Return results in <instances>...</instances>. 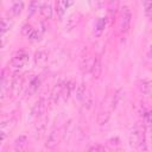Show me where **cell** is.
I'll list each match as a JSON object with an SVG mask.
<instances>
[{
    "label": "cell",
    "instance_id": "8992f818",
    "mask_svg": "<svg viewBox=\"0 0 152 152\" xmlns=\"http://www.w3.org/2000/svg\"><path fill=\"white\" fill-rule=\"evenodd\" d=\"M14 126H15V119L14 118H10L7 120H4L0 124V134H1V141L2 142L6 140L7 135L14 128Z\"/></svg>",
    "mask_w": 152,
    "mask_h": 152
},
{
    "label": "cell",
    "instance_id": "7a4b0ae2",
    "mask_svg": "<svg viewBox=\"0 0 152 152\" xmlns=\"http://www.w3.org/2000/svg\"><path fill=\"white\" fill-rule=\"evenodd\" d=\"M113 109H115L114 107V103H113V96H108L106 97V100L102 102L101 104V108H100V112L97 114V124L100 126H103L108 122L109 118H110V114L113 112Z\"/></svg>",
    "mask_w": 152,
    "mask_h": 152
},
{
    "label": "cell",
    "instance_id": "e0dca14e",
    "mask_svg": "<svg viewBox=\"0 0 152 152\" xmlns=\"http://www.w3.org/2000/svg\"><path fill=\"white\" fill-rule=\"evenodd\" d=\"M48 62V53L45 51H38L34 55V64L36 65H44Z\"/></svg>",
    "mask_w": 152,
    "mask_h": 152
},
{
    "label": "cell",
    "instance_id": "484cf974",
    "mask_svg": "<svg viewBox=\"0 0 152 152\" xmlns=\"http://www.w3.org/2000/svg\"><path fill=\"white\" fill-rule=\"evenodd\" d=\"M38 10V1L37 0H31L30 6H28V17H32Z\"/></svg>",
    "mask_w": 152,
    "mask_h": 152
},
{
    "label": "cell",
    "instance_id": "d6986e66",
    "mask_svg": "<svg viewBox=\"0 0 152 152\" xmlns=\"http://www.w3.org/2000/svg\"><path fill=\"white\" fill-rule=\"evenodd\" d=\"M40 15L44 19H51L52 17V6L50 4H44L40 7Z\"/></svg>",
    "mask_w": 152,
    "mask_h": 152
},
{
    "label": "cell",
    "instance_id": "8d00e7d4",
    "mask_svg": "<svg viewBox=\"0 0 152 152\" xmlns=\"http://www.w3.org/2000/svg\"><path fill=\"white\" fill-rule=\"evenodd\" d=\"M151 141H152V137H151Z\"/></svg>",
    "mask_w": 152,
    "mask_h": 152
},
{
    "label": "cell",
    "instance_id": "6da1fadb",
    "mask_svg": "<svg viewBox=\"0 0 152 152\" xmlns=\"http://www.w3.org/2000/svg\"><path fill=\"white\" fill-rule=\"evenodd\" d=\"M129 146L138 150H147L145 146V124L137 122L128 135Z\"/></svg>",
    "mask_w": 152,
    "mask_h": 152
},
{
    "label": "cell",
    "instance_id": "f1b7e54d",
    "mask_svg": "<svg viewBox=\"0 0 152 152\" xmlns=\"http://www.w3.org/2000/svg\"><path fill=\"white\" fill-rule=\"evenodd\" d=\"M40 38H42V31H38V30H33V32L28 37V39H31L32 42H38L40 40Z\"/></svg>",
    "mask_w": 152,
    "mask_h": 152
},
{
    "label": "cell",
    "instance_id": "ba28073f",
    "mask_svg": "<svg viewBox=\"0 0 152 152\" xmlns=\"http://www.w3.org/2000/svg\"><path fill=\"white\" fill-rule=\"evenodd\" d=\"M59 139H61L59 129H58V128H57V129H56V128L52 129L51 133H50L49 137H48V140H46V142H45V147H46V148H50V150H53V148L58 145Z\"/></svg>",
    "mask_w": 152,
    "mask_h": 152
},
{
    "label": "cell",
    "instance_id": "2e32d148",
    "mask_svg": "<svg viewBox=\"0 0 152 152\" xmlns=\"http://www.w3.org/2000/svg\"><path fill=\"white\" fill-rule=\"evenodd\" d=\"M80 19H81V14H80V13H74L72 15H70L69 19H68V21H66V26H65L66 30L69 31V30L74 28V27L78 24Z\"/></svg>",
    "mask_w": 152,
    "mask_h": 152
},
{
    "label": "cell",
    "instance_id": "8fae6325",
    "mask_svg": "<svg viewBox=\"0 0 152 152\" xmlns=\"http://www.w3.org/2000/svg\"><path fill=\"white\" fill-rule=\"evenodd\" d=\"M39 86H40V78H39L38 76H34V77L30 81V83H28V87H27V91H26V94H27L28 96H31V95L36 94V91L38 90Z\"/></svg>",
    "mask_w": 152,
    "mask_h": 152
},
{
    "label": "cell",
    "instance_id": "5b68a950",
    "mask_svg": "<svg viewBox=\"0 0 152 152\" xmlns=\"http://www.w3.org/2000/svg\"><path fill=\"white\" fill-rule=\"evenodd\" d=\"M28 62V53L24 50L18 51L11 59V66L15 68V69H20L23 66H25Z\"/></svg>",
    "mask_w": 152,
    "mask_h": 152
},
{
    "label": "cell",
    "instance_id": "d4e9b609",
    "mask_svg": "<svg viewBox=\"0 0 152 152\" xmlns=\"http://www.w3.org/2000/svg\"><path fill=\"white\" fill-rule=\"evenodd\" d=\"M33 30H34V28H33L30 24H25V25L23 26V28H21V34H23L24 37H27V38H28V37L31 36V33L33 32Z\"/></svg>",
    "mask_w": 152,
    "mask_h": 152
},
{
    "label": "cell",
    "instance_id": "4fadbf2b",
    "mask_svg": "<svg viewBox=\"0 0 152 152\" xmlns=\"http://www.w3.org/2000/svg\"><path fill=\"white\" fill-rule=\"evenodd\" d=\"M94 61H95V57H91V56H86L82 58V62H81V70L83 72H88L91 70V66L94 64Z\"/></svg>",
    "mask_w": 152,
    "mask_h": 152
},
{
    "label": "cell",
    "instance_id": "836d02e7",
    "mask_svg": "<svg viewBox=\"0 0 152 152\" xmlns=\"http://www.w3.org/2000/svg\"><path fill=\"white\" fill-rule=\"evenodd\" d=\"M148 57L152 59V44L150 45V49H148Z\"/></svg>",
    "mask_w": 152,
    "mask_h": 152
},
{
    "label": "cell",
    "instance_id": "7402d4cb",
    "mask_svg": "<svg viewBox=\"0 0 152 152\" xmlns=\"http://www.w3.org/2000/svg\"><path fill=\"white\" fill-rule=\"evenodd\" d=\"M104 27H106V18L101 17V18H99L97 21H96V27H95L96 36H101V33L103 32Z\"/></svg>",
    "mask_w": 152,
    "mask_h": 152
},
{
    "label": "cell",
    "instance_id": "7c38bea8",
    "mask_svg": "<svg viewBox=\"0 0 152 152\" xmlns=\"http://www.w3.org/2000/svg\"><path fill=\"white\" fill-rule=\"evenodd\" d=\"M27 147V137L26 135H19L14 141V151L21 152Z\"/></svg>",
    "mask_w": 152,
    "mask_h": 152
},
{
    "label": "cell",
    "instance_id": "ffe728a7",
    "mask_svg": "<svg viewBox=\"0 0 152 152\" xmlns=\"http://www.w3.org/2000/svg\"><path fill=\"white\" fill-rule=\"evenodd\" d=\"M23 10H24V2H23L21 0H17V1L12 5L11 12H12V14H13L14 17H18V15H20V13L23 12Z\"/></svg>",
    "mask_w": 152,
    "mask_h": 152
},
{
    "label": "cell",
    "instance_id": "83f0119b",
    "mask_svg": "<svg viewBox=\"0 0 152 152\" xmlns=\"http://www.w3.org/2000/svg\"><path fill=\"white\" fill-rule=\"evenodd\" d=\"M144 124L145 126H152V110H147L144 114Z\"/></svg>",
    "mask_w": 152,
    "mask_h": 152
},
{
    "label": "cell",
    "instance_id": "cb8c5ba5",
    "mask_svg": "<svg viewBox=\"0 0 152 152\" xmlns=\"http://www.w3.org/2000/svg\"><path fill=\"white\" fill-rule=\"evenodd\" d=\"M45 122H46V120H43V121H39L38 124H37V126H36V131H34V137L36 138H40V135L43 134V132L45 131Z\"/></svg>",
    "mask_w": 152,
    "mask_h": 152
},
{
    "label": "cell",
    "instance_id": "4316f807",
    "mask_svg": "<svg viewBox=\"0 0 152 152\" xmlns=\"http://www.w3.org/2000/svg\"><path fill=\"white\" fill-rule=\"evenodd\" d=\"M86 90H87V87H86L84 84H80V86L76 88V97H77L78 101H81V99L83 97Z\"/></svg>",
    "mask_w": 152,
    "mask_h": 152
},
{
    "label": "cell",
    "instance_id": "603a6c76",
    "mask_svg": "<svg viewBox=\"0 0 152 152\" xmlns=\"http://www.w3.org/2000/svg\"><path fill=\"white\" fill-rule=\"evenodd\" d=\"M140 89L145 95L152 96V81H144L140 86Z\"/></svg>",
    "mask_w": 152,
    "mask_h": 152
},
{
    "label": "cell",
    "instance_id": "f546056e",
    "mask_svg": "<svg viewBox=\"0 0 152 152\" xmlns=\"http://www.w3.org/2000/svg\"><path fill=\"white\" fill-rule=\"evenodd\" d=\"M107 144H108V146H109V147H112V148L114 147V148H115V147H118V146L120 145V139H119L118 137L110 138V139L107 141Z\"/></svg>",
    "mask_w": 152,
    "mask_h": 152
},
{
    "label": "cell",
    "instance_id": "277c9868",
    "mask_svg": "<svg viewBox=\"0 0 152 152\" xmlns=\"http://www.w3.org/2000/svg\"><path fill=\"white\" fill-rule=\"evenodd\" d=\"M45 109H46V101H45V97L42 96L33 104V107L31 109V114H30V120L40 119L43 116V114L45 113Z\"/></svg>",
    "mask_w": 152,
    "mask_h": 152
},
{
    "label": "cell",
    "instance_id": "e575fe53",
    "mask_svg": "<svg viewBox=\"0 0 152 152\" xmlns=\"http://www.w3.org/2000/svg\"><path fill=\"white\" fill-rule=\"evenodd\" d=\"M146 15H147V17H148V18L152 20V8H151V10H150V11L146 13Z\"/></svg>",
    "mask_w": 152,
    "mask_h": 152
},
{
    "label": "cell",
    "instance_id": "9c48e42d",
    "mask_svg": "<svg viewBox=\"0 0 152 152\" xmlns=\"http://www.w3.org/2000/svg\"><path fill=\"white\" fill-rule=\"evenodd\" d=\"M23 84H24V77L23 75H19V74H15L13 76V80H12V84H11V91L12 94L15 96L20 93L21 88H23Z\"/></svg>",
    "mask_w": 152,
    "mask_h": 152
},
{
    "label": "cell",
    "instance_id": "4dcf8cb0",
    "mask_svg": "<svg viewBox=\"0 0 152 152\" xmlns=\"http://www.w3.org/2000/svg\"><path fill=\"white\" fill-rule=\"evenodd\" d=\"M106 148H104V146H102V145H100V144H96V145H93V146H90L89 148H88V151L89 152H103Z\"/></svg>",
    "mask_w": 152,
    "mask_h": 152
},
{
    "label": "cell",
    "instance_id": "9a60e30c",
    "mask_svg": "<svg viewBox=\"0 0 152 152\" xmlns=\"http://www.w3.org/2000/svg\"><path fill=\"white\" fill-rule=\"evenodd\" d=\"M74 89V83L71 81H66L65 82V86H64V89L62 91V95H61V101L62 102H65L68 101V99L70 97V94Z\"/></svg>",
    "mask_w": 152,
    "mask_h": 152
},
{
    "label": "cell",
    "instance_id": "44dd1931",
    "mask_svg": "<svg viewBox=\"0 0 152 152\" xmlns=\"http://www.w3.org/2000/svg\"><path fill=\"white\" fill-rule=\"evenodd\" d=\"M12 25H13V21H12L11 19H8V18H2V19H1V36H4L7 31H10L11 27H12Z\"/></svg>",
    "mask_w": 152,
    "mask_h": 152
},
{
    "label": "cell",
    "instance_id": "d6a6232c",
    "mask_svg": "<svg viewBox=\"0 0 152 152\" xmlns=\"http://www.w3.org/2000/svg\"><path fill=\"white\" fill-rule=\"evenodd\" d=\"M144 8H145V13H147L151 8H152V0H144Z\"/></svg>",
    "mask_w": 152,
    "mask_h": 152
},
{
    "label": "cell",
    "instance_id": "3957f363",
    "mask_svg": "<svg viewBox=\"0 0 152 152\" xmlns=\"http://www.w3.org/2000/svg\"><path fill=\"white\" fill-rule=\"evenodd\" d=\"M131 19H132V14L131 11L127 6H124L120 11V17H119V28L120 32L125 33L129 30L131 26Z\"/></svg>",
    "mask_w": 152,
    "mask_h": 152
},
{
    "label": "cell",
    "instance_id": "d590c367",
    "mask_svg": "<svg viewBox=\"0 0 152 152\" xmlns=\"http://www.w3.org/2000/svg\"><path fill=\"white\" fill-rule=\"evenodd\" d=\"M108 2L112 5V4H116V2H118V0H108Z\"/></svg>",
    "mask_w": 152,
    "mask_h": 152
},
{
    "label": "cell",
    "instance_id": "1f68e13d",
    "mask_svg": "<svg viewBox=\"0 0 152 152\" xmlns=\"http://www.w3.org/2000/svg\"><path fill=\"white\" fill-rule=\"evenodd\" d=\"M89 4L91 6V8L99 10V8H101V6L103 4V0H89Z\"/></svg>",
    "mask_w": 152,
    "mask_h": 152
},
{
    "label": "cell",
    "instance_id": "5bb4252c",
    "mask_svg": "<svg viewBox=\"0 0 152 152\" xmlns=\"http://www.w3.org/2000/svg\"><path fill=\"white\" fill-rule=\"evenodd\" d=\"M71 4V0H58L57 2V15L62 19L65 11L68 10V7L70 6Z\"/></svg>",
    "mask_w": 152,
    "mask_h": 152
},
{
    "label": "cell",
    "instance_id": "52a82bcc",
    "mask_svg": "<svg viewBox=\"0 0 152 152\" xmlns=\"http://www.w3.org/2000/svg\"><path fill=\"white\" fill-rule=\"evenodd\" d=\"M65 82L66 81H59L58 83H56L51 90V94H50V101L51 103L53 104H57L61 102V95H62V91L64 89V86H65Z\"/></svg>",
    "mask_w": 152,
    "mask_h": 152
},
{
    "label": "cell",
    "instance_id": "ac0fdd59",
    "mask_svg": "<svg viewBox=\"0 0 152 152\" xmlns=\"http://www.w3.org/2000/svg\"><path fill=\"white\" fill-rule=\"evenodd\" d=\"M80 102H82V104L86 108H90L91 107V104H93V95H91V91L88 88H87V90H86V93H84V95H83V97L81 99Z\"/></svg>",
    "mask_w": 152,
    "mask_h": 152
},
{
    "label": "cell",
    "instance_id": "30bf717a",
    "mask_svg": "<svg viewBox=\"0 0 152 152\" xmlns=\"http://www.w3.org/2000/svg\"><path fill=\"white\" fill-rule=\"evenodd\" d=\"M91 76L94 80L99 78L101 76V72H102V63H101V58L100 57H95V61H94V64L91 66Z\"/></svg>",
    "mask_w": 152,
    "mask_h": 152
}]
</instances>
